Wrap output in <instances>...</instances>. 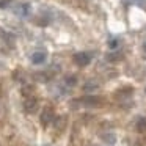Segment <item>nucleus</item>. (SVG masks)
I'll list each match as a JSON object with an SVG mask.
<instances>
[{
	"label": "nucleus",
	"instance_id": "1",
	"mask_svg": "<svg viewBox=\"0 0 146 146\" xmlns=\"http://www.w3.org/2000/svg\"><path fill=\"white\" fill-rule=\"evenodd\" d=\"M24 110H25L27 113H35V111L38 110V101H36V98L29 96V98L24 101Z\"/></svg>",
	"mask_w": 146,
	"mask_h": 146
},
{
	"label": "nucleus",
	"instance_id": "2",
	"mask_svg": "<svg viewBox=\"0 0 146 146\" xmlns=\"http://www.w3.org/2000/svg\"><path fill=\"white\" fill-rule=\"evenodd\" d=\"M30 11H32V7H30V3H19L16 8H14V13H16L17 16H21V17L30 16Z\"/></svg>",
	"mask_w": 146,
	"mask_h": 146
},
{
	"label": "nucleus",
	"instance_id": "3",
	"mask_svg": "<svg viewBox=\"0 0 146 146\" xmlns=\"http://www.w3.org/2000/svg\"><path fill=\"white\" fill-rule=\"evenodd\" d=\"M79 102L85 107H96V105L101 104V99L96 98V96H85V98L79 99Z\"/></svg>",
	"mask_w": 146,
	"mask_h": 146
},
{
	"label": "nucleus",
	"instance_id": "4",
	"mask_svg": "<svg viewBox=\"0 0 146 146\" xmlns=\"http://www.w3.org/2000/svg\"><path fill=\"white\" fill-rule=\"evenodd\" d=\"M39 119H41V124L42 126H49V124L52 123V121H54V111H52V108H44V110H42V113H41V118H39Z\"/></svg>",
	"mask_w": 146,
	"mask_h": 146
},
{
	"label": "nucleus",
	"instance_id": "5",
	"mask_svg": "<svg viewBox=\"0 0 146 146\" xmlns=\"http://www.w3.org/2000/svg\"><path fill=\"white\" fill-rule=\"evenodd\" d=\"M74 61H76L77 66H86L90 63V55L86 52H79V54L74 55Z\"/></svg>",
	"mask_w": 146,
	"mask_h": 146
},
{
	"label": "nucleus",
	"instance_id": "6",
	"mask_svg": "<svg viewBox=\"0 0 146 146\" xmlns=\"http://www.w3.org/2000/svg\"><path fill=\"white\" fill-rule=\"evenodd\" d=\"M30 60H32L33 64H42L47 60V54H46V52H35V54H32Z\"/></svg>",
	"mask_w": 146,
	"mask_h": 146
},
{
	"label": "nucleus",
	"instance_id": "7",
	"mask_svg": "<svg viewBox=\"0 0 146 146\" xmlns=\"http://www.w3.org/2000/svg\"><path fill=\"white\" fill-rule=\"evenodd\" d=\"M102 140H104L107 145H115V143H116V137H115V133H104V135H102Z\"/></svg>",
	"mask_w": 146,
	"mask_h": 146
},
{
	"label": "nucleus",
	"instance_id": "8",
	"mask_svg": "<svg viewBox=\"0 0 146 146\" xmlns=\"http://www.w3.org/2000/svg\"><path fill=\"white\" fill-rule=\"evenodd\" d=\"M137 130L138 132H146V118H138V121H137Z\"/></svg>",
	"mask_w": 146,
	"mask_h": 146
},
{
	"label": "nucleus",
	"instance_id": "9",
	"mask_svg": "<svg viewBox=\"0 0 146 146\" xmlns=\"http://www.w3.org/2000/svg\"><path fill=\"white\" fill-rule=\"evenodd\" d=\"M96 88H98V83H96L94 80H90V82H86L85 85H83V90H85V91H94Z\"/></svg>",
	"mask_w": 146,
	"mask_h": 146
},
{
	"label": "nucleus",
	"instance_id": "10",
	"mask_svg": "<svg viewBox=\"0 0 146 146\" xmlns=\"http://www.w3.org/2000/svg\"><path fill=\"white\" fill-rule=\"evenodd\" d=\"M130 94H132V90L130 88H124V90H119V91L116 93V96L118 98H130Z\"/></svg>",
	"mask_w": 146,
	"mask_h": 146
},
{
	"label": "nucleus",
	"instance_id": "11",
	"mask_svg": "<svg viewBox=\"0 0 146 146\" xmlns=\"http://www.w3.org/2000/svg\"><path fill=\"white\" fill-rule=\"evenodd\" d=\"M64 83H66L68 86H74L77 83V79L74 76H69V77H66V79H64Z\"/></svg>",
	"mask_w": 146,
	"mask_h": 146
},
{
	"label": "nucleus",
	"instance_id": "12",
	"mask_svg": "<svg viewBox=\"0 0 146 146\" xmlns=\"http://www.w3.org/2000/svg\"><path fill=\"white\" fill-rule=\"evenodd\" d=\"M135 5H138V7H141V8H145L146 10V0H132Z\"/></svg>",
	"mask_w": 146,
	"mask_h": 146
},
{
	"label": "nucleus",
	"instance_id": "13",
	"mask_svg": "<svg viewBox=\"0 0 146 146\" xmlns=\"http://www.w3.org/2000/svg\"><path fill=\"white\" fill-rule=\"evenodd\" d=\"M118 58H119V55H116V54H108V55H107V60L113 61V63L118 60Z\"/></svg>",
	"mask_w": 146,
	"mask_h": 146
},
{
	"label": "nucleus",
	"instance_id": "14",
	"mask_svg": "<svg viewBox=\"0 0 146 146\" xmlns=\"http://www.w3.org/2000/svg\"><path fill=\"white\" fill-rule=\"evenodd\" d=\"M116 46H118L116 41H110V47H111V49H116Z\"/></svg>",
	"mask_w": 146,
	"mask_h": 146
},
{
	"label": "nucleus",
	"instance_id": "15",
	"mask_svg": "<svg viewBox=\"0 0 146 146\" xmlns=\"http://www.w3.org/2000/svg\"><path fill=\"white\" fill-rule=\"evenodd\" d=\"M143 49H145V52H146V42H145V46H143Z\"/></svg>",
	"mask_w": 146,
	"mask_h": 146
}]
</instances>
